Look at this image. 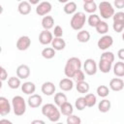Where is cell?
I'll use <instances>...</instances> for the list:
<instances>
[{"label": "cell", "instance_id": "obj_1", "mask_svg": "<svg viewBox=\"0 0 124 124\" xmlns=\"http://www.w3.org/2000/svg\"><path fill=\"white\" fill-rule=\"evenodd\" d=\"M81 70V61L78 57H71L67 60L66 65L64 67V74L67 78H73L74 75Z\"/></svg>", "mask_w": 124, "mask_h": 124}, {"label": "cell", "instance_id": "obj_2", "mask_svg": "<svg viewBox=\"0 0 124 124\" xmlns=\"http://www.w3.org/2000/svg\"><path fill=\"white\" fill-rule=\"evenodd\" d=\"M42 113L47 117V119L51 122H57L60 119L61 112L53 104H46L42 108Z\"/></svg>", "mask_w": 124, "mask_h": 124}, {"label": "cell", "instance_id": "obj_3", "mask_svg": "<svg viewBox=\"0 0 124 124\" xmlns=\"http://www.w3.org/2000/svg\"><path fill=\"white\" fill-rule=\"evenodd\" d=\"M12 107H13L14 113L16 116H21L26 111V103H25V100L23 99V97H21L19 95L15 96L12 99Z\"/></svg>", "mask_w": 124, "mask_h": 124}, {"label": "cell", "instance_id": "obj_4", "mask_svg": "<svg viewBox=\"0 0 124 124\" xmlns=\"http://www.w3.org/2000/svg\"><path fill=\"white\" fill-rule=\"evenodd\" d=\"M86 21V16L84 13L82 12H77L76 14H74V16L71 18L70 21V25L74 30H81L82 27L84 26Z\"/></svg>", "mask_w": 124, "mask_h": 124}, {"label": "cell", "instance_id": "obj_5", "mask_svg": "<svg viewBox=\"0 0 124 124\" xmlns=\"http://www.w3.org/2000/svg\"><path fill=\"white\" fill-rule=\"evenodd\" d=\"M99 11H100V15L103 18L105 19H108L110 17H112L114 16V8L112 7V5L109 2L107 1H103L99 4Z\"/></svg>", "mask_w": 124, "mask_h": 124}, {"label": "cell", "instance_id": "obj_6", "mask_svg": "<svg viewBox=\"0 0 124 124\" xmlns=\"http://www.w3.org/2000/svg\"><path fill=\"white\" fill-rule=\"evenodd\" d=\"M83 69H84V72L85 74H87L88 76H94L96 73H97V64L95 62L94 59L92 58H88L84 61V64H83Z\"/></svg>", "mask_w": 124, "mask_h": 124}, {"label": "cell", "instance_id": "obj_7", "mask_svg": "<svg viewBox=\"0 0 124 124\" xmlns=\"http://www.w3.org/2000/svg\"><path fill=\"white\" fill-rule=\"evenodd\" d=\"M112 44H113V38L111 36H109V35H104V36H102L99 39L98 43H97L98 47L100 49H102V50L108 49V47H110L112 46Z\"/></svg>", "mask_w": 124, "mask_h": 124}, {"label": "cell", "instance_id": "obj_8", "mask_svg": "<svg viewBox=\"0 0 124 124\" xmlns=\"http://www.w3.org/2000/svg\"><path fill=\"white\" fill-rule=\"evenodd\" d=\"M51 9H52L51 4L47 1H44V2H41L37 5L36 14L39 16H46V15H47L48 13L51 12Z\"/></svg>", "mask_w": 124, "mask_h": 124}, {"label": "cell", "instance_id": "obj_9", "mask_svg": "<svg viewBox=\"0 0 124 124\" xmlns=\"http://www.w3.org/2000/svg\"><path fill=\"white\" fill-rule=\"evenodd\" d=\"M30 45H31V39L28 36H21L17 39L16 46V48L18 50L23 51V50L28 49Z\"/></svg>", "mask_w": 124, "mask_h": 124}, {"label": "cell", "instance_id": "obj_10", "mask_svg": "<svg viewBox=\"0 0 124 124\" xmlns=\"http://www.w3.org/2000/svg\"><path fill=\"white\" fill-rule=\"evenodd\" d=\"M53 41V34L49 30H43L39 35V42L42 45H49Z\"/></svg>", "mask_w": 124, "mask_h": 124}, {"label": "cell", "instance_id": "obj_11", "mask_svg": "<svg viewBox=\"0 0 124 124\" xmlns=\"http://www.w3.org/2000/svg\"><path fill=\"white\" fill-rule=\"evenodd\" d=\"M27 103H28V106L32 108H39L42 103H43V98L41 95L39 94H33V95H30L28 100H27Z\"/></svg>", "mask_w": 124, "mask_h": 124}, {"label": "cell", "instance_id": "obj_12", "mask_svg": "<svg viewBox=\"0 0 124 124\" xmlns=\"http://www.w3.org/2000/svg\"><path fill=\"white\" fill-rule=\"evenodd\" d=\"M30 76V68L25 65V64H21L16 68V77L21 78V79H25L27 78H29Z\"/></svg>", "mask_w": 124, "mask_h": 124}, {"label": "cell", "instance_id": "obj_13", "mask_svg": "<svg viewBox=\"0 0 124 124\" xmlns=\"http://www.w3.org/2000/svg\"><path fill=\"white\" fill-rule=\"evenodd\" d=\"M11 111V104L5 97H0V114L5 116Z\"/></svg>", "mask_w": 124, "mask_h": 124}, {"label": "cell", "instance_id": "obj_14", "mask_svg": "<svg viewBox=\"0 0 124 124\" xmlns=\"http://www.w3.org/2000/svg\"><path fill=\"white\" fill-rule=\"evenodd\" d=\"M55 89H56V87H55L54 83L51 82V81H46V82H44L42 84V87H41L42 92L45 95H46V96L53 95L54 92H55Z\"/></svg>", "mask_w": 124, "mask_h": 124}, {"label": "cell", "instance_id": "obj_15", "mask_svg": "<svg viewBox=\"0 0 124 124\" xmlns=\"http://www.w3.org/2000/svg\"><path fill=\"white\" fill-rule=\"evenodd\" d=\"M109 88L112 91H121L124 88V81L120 78H114L109 81Z\"/></svg>", "mask_w": 124, "mask_h": 124}, {"label": "cell", "instance_id": "obj_16", "mask_svg": "<svg viewBox=\"0 0 124 124\" xmlns=\"http://www.w3.org/2000/svg\"><path fill=\"white\" fill-rule=\"evenodd\" d=\"M21 90L26 95H33V93L36 91V85L32 81L23 82V84H21Z\"/></svg>", "mask_w": 124, "mask_h": 124}, {"label": "cell", "instance_id": "obj_17", "mask_svg": "<svg viewBox=\"0 0 124 124\" xmlns=\"http://www.w3.org/2000/svg\"><path fill=\"white\" fill-rule=\"evenodd\" d=\"M74 87V82L71 78H62L60 81H59V88L62 90V91H70L72 90Z\"/></svg>", "mask_w": 124, "mask_h": 124}, {"label": "cell", "instance_id": "obj_18", "mask_svg": "<svg viewBox=\"0 0 124 124\" xmlns=\"http://www.w3.org/2000/svg\"><path fill=\"white\" fill-rule=\"evenodd\" d=\"M97 4L93 0H85L83 2V10L88 14H94L97 11Z\"/></svg>", "mask_w": 124, "mask_h": 124}, {"label": "cell", "instance_id": "obj_19", "mask_svg": "<svg viewBox=\"0 0 124 124\" xmlns=\"http://www.w3.org/2000/svg\"><path fill=\"white\" fill-rule=\"evenodd\" d=\"M17 10L20 15L26 16L31 12V4L28 1H21L17 6Z\"/></svg>", "mask_w": 124, "mask_h": 124}, {"label": "cell", "instance_id": "obj_20", "mask_svg": "<svg viewBox=\"0 0 124 124\" xmlns=\"http://www.w3.org/2000/svg\"><path fill=\"white\" fill-rule=\"evenodd\" d=\"M99 70L104 73V74H108L110 72L111 70V67H112V63L109 62V61H107V60H104V59H100L99 61Z\"/></svg>", "mask_w": 124, "mask_h": 124}, {"label": "cell", "instance_id": "obj_21", "mask_svg": "<svg viewBox=\"0 0 124 124\" xmlns=\"http://www.w3.org/2000/svg\"><path fill=\"white\" fill-rule=\"evenodd\" d=\"M54 25V19L51 16H46L42 19V26L44 30H49Z\"/></svg>", "mask_w": 124, "mask_h": 124}, {"label": "cell", "instance_id": "obj_22", "mask_svg": "<svg viewBox=\"0 0 124 124\" xmlns=\"http://www.w3.org/2000/svg\"><path fill=\"white\" fill-rule=\"evenodd\" d=\"M60 112L65 115V116H69V115H72L73 112H74V108H73V105L69 102H66L64 103L61 107H60Z\"/></svg>", "mask_w": 124, "mask_h": 124}, {"label": "cell", "instance_id": "obj_23", "mask_svg": "<svg viewBox=\"0 0 124 124\" xmlns=\"http://www.w3.org/2000/svg\"><path fill=\"white\" fill-rule=\"evenodd\" d=\"M52 48L55 50H63L66 46V42L62 38H54L52 43H51Z\"/></svg>", "mask_w": 124, "mask_h": 124}, {"label": "cell", "instance_id": "obj_24", "mask_svg": "<svg viewBox=\"0 0 124 124\" xmlns=\"http://www.w3.org/2000/svg\"><path fill=\"white\" fill-rule=\"evenodd\" d=\"M113 74L118 78L124 77V62L118 61V62H116L114 64V66H113Z\"/></svg>", "mask_w": 124, "mask_h": 124}, {"label": "cell", "instance_id": "obj_25", "mask_svg": "<svg viewBox=\"0 0 124 124\" xmlns=\"http://www.w3.org/2000/svg\"><path fill=\"white\" fill-rule=\"evenodd\" d=\"M63 10H64V13L67 14V15H74V14L77 13L76 12L77 11V4L73 1L67 2L66 5L64 6Z\"/></svg>", "mask_w": 124, "mask_h": 124}, {"label": "cell", "instance_id": "obj_26", "mask_svg": "<svg viewBox=\"0 0 124 124\" xmlns=\"http://www.w3.org/2000/svg\"><path fill=\"white\" fill-rule=\"evenodd\" d=\"M76 88L78 90V93H81V94H85L89 91L90 89V86H89V83L86 82L85 80L83 81H79V82H77V85H76Z\"/></svg>", "mask_w": 124, "mask_h": 124}, {"label": "cell", "instance_id": "obj_27", "mask_svg": "<svg viewBox=\"0 0 124 124\" xmlns=\"http://www.w3.org/2000/svg\"><path fill=\"white\" fill-rule=\"evenodd\" d=\"M110 107H111L110 102H109L108 99H104V100H102V101L99 103V105H98V109H99V111L105 113V112H108V111L110 109Z\"/></svg>", "mask_w": 124, "mask_h": 124}, {"label": "cell", "instance_id": "obj_28", "mask_svg": "<svg viewBox=\"0 0 124 124\" xmlns=\"http://www.w3.org/2000/svg\"><path fill=\"white\" fill-rule=\"evenodd\" d=\"M77 39L79 43H87L90 40V33L86 30H80L77 35Z\"/></svg>", "mask_w": 124, "mask_h": 124}, {"label": "cell", "instance_id": "obj_29", "mask_svg": "<svg viewBox=\"0 0 124 124\" xmlns=\"http://www.w3.org/2000/svg\"><path fill=\"white\" fill-rule=\"evenodd\" d=\"M67 102V96L64 94V93H62V92H59V93H56L55 95H54V103H55V105L57 106V107H61L64 103H66Z\"/></svg>", "mask_w": 124, "mask_h": 124}, {"label": "cell", "instance_id": "obj_30", "mask_svg": "<svg viewBox=\"0 0 124 124\" xmlns=\"http://www.w3.org/2000/svg\"><path fill=\"white\" fill-rule=\"evenodd\" d=\"M8 86L11 89H17L19 86H21L20 78L17 77H11L8 79Z\"/></svg>", "mask_w": 124, "mask_h": 124}, {"label": "cell", "instance_id": "obj_31", "mask_svg": "<svg viewBox=\"0 0 124 124\" xmlns=\"http://www.w3.org/2000/svg\"><path fill=\"white\" fill-rule=\"evenodd\" d=\"M84 100H85V104H86V107L88 108H92L96 105V102H97V98L94 94L92 93H88L85 95L84 97Z\"/></svg>", "mask_w": 124, "mask_h": 124}, {"label": "cell", "instance_id": "obj_32", "mask_svg": "<svg viewBox=\"0 0 124 124\" xmlns=\"http://www.w3.org/2000/svg\"><path fill=\"white\" fill-rule=\"evenodd\" d=\"M55 54H56L55 49L52 47H45L42 50V56L46 59H51L55 56Z\"/></svg>", "mask_w": 124, "mask_h": 124}, {"label": "cell", "instance_id": "obj_33", "mask_svg": "<svg viewBox=\"0 0 124 124\" xmlns=\"http://www.w3.org/2000/svg\"><path fill=\"white\" fill-rule=\"evenodd\" d=\"M95 28H96L97 33L102 34V35H106V33L108 31V23L106 21H103V20H101L99 22V24Z\"/></svg>", "mask_w": 124, "mask_h": 124}, {"label": "cell", "instance_id": "obj_34", "mask_svg": "<svg viewBox=\"0 0 124 124\" xmlns=\"http://www.w3.org/2000/svg\"><path fill=\"white\" fill-rule=\"evenodd\" d=\"M100 21H101V18H100V16H99L98 15H96V14L90 15V16H88V19H87V22H88L89 26H91V27H96V26L99 24Z\"/></svg>", "mask_w": 124, "mask_h": 124}, {"label": "cell", "instance_id": "obj_35", "mask_svg": "<svg viewBox=\"0 0 124 124\" xmlns=\"http://www.w3.org/2000/svg\"><path fill=\"white\" fill-rule=\"evenodd\" d=\"M97 94L101 98H106L109 94V89L106 85H100L97 87Z\"/></svg>", "mask_w": 124, "mask_h": 124}, {"label": "cell", "instance_id": "obj_36", "mask_svg": "<svg viewBox=\"0 0 124 124\" xmlns=\"http://www.w3.org/2000/svg\"><path fill=\"white\" fill-rule=\"evenodd\" d=\"M75 107H76V108L78 109V110L84 109L85 107H86L84 97H78V98L76 100V102H75Z\"/></svg>", "mask_w": 124, "mask_h": 124}, {"label": "cell", "instance_id": "obj_37", "mask_svg": "<svg viewBox=\"0 0 124 124\" xmlns=\"http://www.w3.org/2000/svg\"><path fill=\"white\" fill-rule=\"evenodd\" d=\"M66 122H67V124H81V119L78 115L72 114V115L67 116Z\"/></svg>", "mask_w": 124, "mask_h": 124}, {"label": "cell", "instance_id": "obj_38", "mask_svg": "<svg viewBox=\"0 0 124 124\" xmlns=\"http://www.w3.org/2000/svg\"><path fill=\"white\" fill-rule=\"evenodd\" d=\"M100 59H104V60H107V61H109L112 63L114 61V54L111 51H105L102 53Z\"/></svg>", "mask_w": 124, "mask_h": 124}, {"label": "cell", "instance_id": "obj_39", "mask_svg": "<svg viewBox=\"0 0 124 124\" xmlns=\"http://www.w3.org/2000/svg\"><path fill=\"white\" fill-rule=\"evenodd\" d=\"M113 22H124V13L123 12H117L112 16Z\"/></svg>", "mask_w": 124, "mask_h": 124}, {"label": "cell", "instance_id": "obj_40", "mask_svg": "<svg viewBox=\"0 0 124 124\" xmlns=\"http://www.w3.org/2000/svg\"><path fill=\"white\" fill-rule=\"evenodd\" d=\"M73 78H74V80H76L77 82L83 81V80H84V78H84V73H83V71H81V70L78 71V72L74 75Z\"/></svg>", "mask_w": 124, "mask_h": 124}, {"label": "cell", "instance_id": "obj_41", "mask_svg": "<svg viewBox=\"0 0 124 124\" xmlns=\"http://www.w3.org/2000/svg\"><path fill=\"white\" fill-rule=\"evenodd\" d=\"M52 34L54 35L55 38H62V36H63V29H62V27L60 25H56L54 27V29H53V33Z\"/></svg>", "mask_w": 124, "mask_h": 124}, {"label": "cell", "instance_id": "obj_42", "mask_svg": "<svg viewBox=\"0 0 124 124\" xmlns=\"http://www.w3.org/2000/svg\"><path fill=\"white\" fill-rule=\"evenodd\" d=\"M112 28L115 32L117 33H120L123 31L124 29V22H113L112 24Z\"/></svg>", "mask_w": 124, "mask_h": 124}, {"label": "cell", "instance_id": "obj_43", "mask_svg": "<svg viewBox=\"0 0 124 124\" xmlns=\"http://www.w3.org/2000/svg\"><path fill=\"white\" fill-rule=\"evenodd\" d=\"M0 70H1L0 78H1V80H2V81H4V80H6V79H7V78H8V73H7V71H6V69H5L4 67H1V68H0Z\"/></svg>", "mask_w": 124, "mask_h": 124}, {"label": "cell", "instance_id": "obj_44", "mask_svg": "<svg viewBox=\"0 0 124 124\" xmlns=\"http://www.w3.org/2000/svg\"><path fill=\"white\" fill-rule=\"evenodd\" d=\"M114 6L117 8V9H122L124 8V0H115L113 2Z\"/></svg>", "mask_w": 124, "mask_h": 124}, {"label": "cell", "instance_id": "obj_45", "mask_svg": "<svg viewBox=\"0 0 124 124\" xmlns=\"http://www.w3.org/2000/svg\"><path fill=\"white\" fill-rule=\"evenodd\" d=\"M117 56L120 60H124V48H120L117 52Z\"/></svg>", "mask_w": 124, "mask_h": 124}, {"label": "cell", "instance_id": "obj_46", "mask_svg": "<svg viewBox=\"0 0 124 124\" xmlns=\"http://www.w3.org/2000/svg\"><path fill=\"white\" fill-rule=\"evenodd\" d=\"M31 124H46V122L42 119H35V120L31 121Z\"/></svg>", "mask_w": 124, "mask_h": 124}, {"label": "cell", "instance_id": "obj_47", "mask_svg": "<svg viewBox=\"0 0 124 124\" xmlns=\"http://www.w3.org/2000/svg\"><path fill=\"white\" fill-rule=\"evenodd\" d=\"M0 124H14V123H13L12 121L8 120V119L3 118V119H1V120H0Z\"/></svg>", "mask_w": 124, "mask_h": 124}, {"label": "cell", "instance_id": "obj_48", "mask_svg": "<svg viewBox=\"0 0 124 124\" xmlns=\"http://www.w3.org/2000/svg\"><path fill=\"white\" fill-rule=\"evenodd\" d=\"M29 3H30L31 5H32V4H38V3H39V1H30Z\"/></svg>", "mask_w": 124, "mask_h": 124}, {"label": "cell", "instance_id": "obj_49", "mask_svg": "<svg viewBox=\"0 0 124 124\" xmlns=\"http://www.w3.org/2000/svg\"><path fill=\"white\" fill-rule=\"evenodd\" d=\"M122 40L124 41V32H123V34H122Z\"/></svg>", "mask_w": 124, "mask_h": 124}, {"label": "cell", "instance_id": "obj_50", "mask_svg": "<svg viewBox=\"0 0 124 124\" xmlns=\"http://www.w3.org/2000/svg\"><path fill=\"white\" fill-rule=\"evenodd\" d=\"M56 124H63V123H62V122H57Z\"/></svg>", "mask_w": 124, "mask_h": 124}]
</instances>
